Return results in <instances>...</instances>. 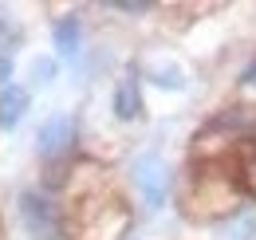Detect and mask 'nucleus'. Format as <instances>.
<instances>
[{"label":"nucleus","mask_w":256,"mask_h":240,"mask_svg":"<svg viewBox=\"0 0 256 240\" xmlns=\"http://www.w3.org/2000/svg\"><path fill=\"white\" fill-rule=\"evenodd\" d=\"M130 178H134V189L142 193V205H146V212H162V209H166L174 178H170V166L162 162L158 150L138 154V158H134V166H130Z\"/></svg>","instance_id":"f257e3e1"},{"label":"nucleus","mask_w":256,"mask_h":240,"mask_svg":"<svg viewBox=\"0 0 256 240\" xmlns=\"http://www.w3.org/2000/svg\"><path fill=\"white\" fill-rule=\"evenodd\" d=\"M20 220L32 240H60L64 236V216L60 205L44 193V189H24L20 193Z\"/></svg>","instance_id":"f03ea898"},{"label":"nucleus","mask_w":256,"mask_h":240,"mask_svg":"<svg viewBox=\"0 0 256 240\" xmlns=\"http://www.w3.org/2000/svg\"><path fill=\"white\" fill-rule=\"evenodd\" d=\"M75 142H79V122H75V114H67V110L48 114V118L40 122V130H36V154L44 162L67 158V154L75 150Z\"/></svg>","instance_id":"7ed1b4c3"},{"label":"nucleus","mask_w":256,"mask_h":240,"mask_svg":"<svg viewBox=\"0 0 256 240\" xmlns=\"http://www.w3.org/2000/svg\"><path fill=\"white\" fill-rule=\"evenodd\" d=\"M110 110L118 122H134L142 118L146 102H142V83H138V71H126L118 83H114V94H110Z\"/></svg>","instance_id":"20e7f679"},{"label":"nucleus","mask_w":256,"mask_h":240,"mask_svg":"<svg viewBox=\"0 0 256 240\" xmlns=\"http://www.w3.org/2000/svg\"><path fill=\"white\" fill-rule=\"evenodd\" d=\"M28 106H32L28 87L8 83V87L0 90V130H16V126L24 122V114H28Z\"/></svg>","instance_id":"39448f33"},{"label":"nucleus","mask_w":256,"mask_h":240,"mask_svg":"<svg viewBox=\"0 0 256 240\" xmlns=\"http://www.w3.org/2000/svg\"><path fill=\"white\" fill-rule=\"evenodd\" d=\"M142 75L162 90H186L190 87V79H186V67H178L174 60H150L142 67Z\"/></svg>","instance_id":"423d86ee"},{"label":"nucleus","mask_w":256,"mask_h":240,"mask_svg":"<svg viewBox=\"0 0 256 240\" xmlns=\"http://www.w3.org/2000/svg\"><path fill=\"white\" fill-rule=\"evenodd\" d=\"M52 40H56V52L64 60H75L79 56V44H83V20L79 16H60L56 28H52Z\"/></svg>","instance_id":"0eeeda50"},{"label":"nucleus","mask_w":256,"mask_h":240,"mask_svg":"<svg viewBox=\"0 0 256 240\" xmlns=\"http://www.w3.org/2000/svg\"><path fill=\"white\" fill-rule=\"evenodd\" d=\"M248 236H256V216H252V212H244V216L228 220L221 232H217V240H248Z\"/></svg>","instance_id":"6e6552de"},{"label":"nucleus","mask_w":256,"mask_h":240,"mask_svg":"<svg viewBox=\"0 0 256 240\" xmlns=\"http://www.w3.org/2000/svg\"><path fill=\"white\" fill-rule=\"evenodd\" d=\"M232 181H236V189H244V193L256 197V146L248 150V158L240 162V170L232 174Z\"/></svg>","instance_id":"1a4fd4ad"},{"label":"nucleus","mask_w":256,"mask_h":240,"mask_svg":"<svg viewBox=\"0 0 256 240\" xmlns=\"http://www.w3.org/2000/svg\"><path fill=\"white\" fill-rule=\"evenodd\" d=\"M56 71H60V67H56V60H48V56H44V60H32V83L36 87L56 83Z\"/></svg>","instance_id":"9d476101"},{"label":"nucleus","mask_w":256,"mask_h":240,"mask_svg":"<svg viewBox=\"0 0 256 240\" xmlns=\"http://www.w3.org/2000/svg\"><path fill=\"white\" fill-rule=\"evenodd\" d=\"M110 8H118V12H134V16H138V12H150L154 4H146V0H114Z\"/></svg>","instance_id":"9b49d317"},{"label":"nucleus","mask_w":256,"mask_h":240,"mask_svg":"<svg viewBox=\"0 0 256 240\" xmlns=\"http://www.w3.org/2000/svg\"><path fill=\"white\" fill-rule=\"evenodd\" d=\"M16 40H20V32H16V24L0 16V44H16Z\"/></svg>","instance_id":"f8f14e48"},{"label":"nucleus","mask_w":256,"mask_h":240,"mask_svg":"<svg viewBox=\"0 0 256 240\" xmlns=\"http://www.w3.org/2000/svg\"><path fill=\"white\" fill-rule=\"evenodd\" d=\"M236 83H240V87H248V90H256V60L240 71V79H236Z\"/></svg>","instance_id":"ddd939ff"},{"label":"nucleus","mask_w":256,"mask_h":240,"mask_svg":"<svg viewBox=\"0 0 256 240\" xmlns=\"http://www.w3.org/2000/svg\"><path fill=\"white\" fill-rule=\"evenodd\" d=\"M8 79H12V56H4V52H0V90L8 87Z\"/></svg>","instance_id":"4468645a"}]
</instances>
